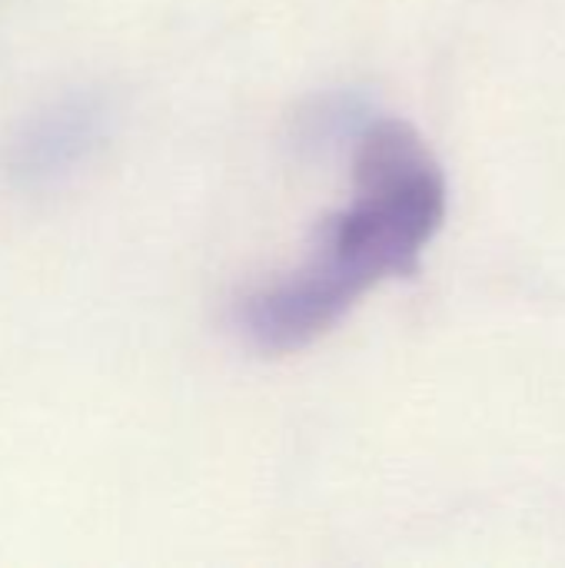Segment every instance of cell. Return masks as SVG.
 I'll use <instances>...</instances> for the list:
<instances>
[{
  "instance_id": "cell-2",
  "label": "cell",
  "mask_w": 565,
  "mask_h": 568,
  "mask_svg": "<svg viewBox=\"0 0 565 568\" xmlns=\"http://www.w3.org/2000/svg\"><path fill=\"white\" fill-rule=\"evenodd\" d=\"M107 110L97 97H70L53 103L23 126L10 150V170L23 183H53L73 173L100 146Z\"/></svg>"
},
{
  "instance_id": "cell-1",
  "label": "cell",
  "mask_w": 565,
  "mask_h": 568,
  "mask_svg": "<svg viewBox=\"0 0 565 568\" xmlns=\"http://www.w3.org/2000/svg\"><path fill=\"white\" fill-rule=\"evenodd\" d=\"M446 216V176L403 120H376L356 146L353 200L333 213L310 256L240 306L260 353H296L326 336L376 283L410 276Z\"/></svg>"
}]
</instances>
